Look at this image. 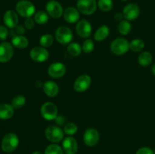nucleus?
<instances>
[{
    "label": "nucleus",
    "instance_id": "obj_1",
    "mask_svg": "<svg viewBox=\"0 0 155 154\" xmlns=\"http://www.w3.org/2000/svg\"><path fill=\"white\" fill-rule=\"evenodd\" d=\"M19 144V138L14 133H8L5 134L2 140L1 147L5 152L10 153L14 152Z\"/></svg>",
    "mask_w": 155,
    "mask_h": 154
},
{
    "label": "nucleus",
    "instance_id": "obj_2",
    "mask_svg": "<svg viewBox=\"0 0 155 154\" xmlns=\"http://www.w3.org/2000/svg\"><path fill=\"white\" fill-rule=\"evenodd\" d=\"M16 11L23 18H31L35 14L36 8L31 2L28 0H21L16 4Z\"/></svg>",
    "mask_w": 155,
    "mask_h": 154
},
{
    "label": "nucleus",
    "instance_id": "obj_3",
    "mask_svg": "<svg viewBox=\"0 0 155 154\" xmlns=\"http://www.w3.org/2000/svg\"><path fill=\"white\" fill-rule=\"evenodd\" d=\"M130 49V42L124 38H117L110 44V50L116 55H123Z\"/></svg>",
    "mask_w": 155,
    "mask_h": 154
},
{
    "label": "nucleus",
    "instance_id": "obj_4",
    "mask_svg": "<svg viewBox=\"0 0 155 154\" xmlns=\"http://www.w3.org/2000/svg\"><path fill=\"white\" fill-rule=\"evenodd\" d=\"M45 137L52 143H59L64 138V132L60 127L55 125H50L47 127L45 131Z\"/></svg>",
    "mask_w": 155,
    "mask_h": 154
},
{
    "label": "nucleus",
    "instance_id": "obj_5",
    "mask_svg": "<svg viewBox=\"0 0 155 154\" xmlns=\"http://www.w3.org/2000/svg\"><path fill=\"white\" fill-rule=\"evenodd\" d=\"M54 36H55L56 40L62 45H67V44L70 43L74 37L73 32L71 31V29L65 26L59 27L56 30Z\"/></svg>",
    "mask_w": 155,
    "mask_h": 154
},
{
    "label": "nucleus",
    "instance_id": "obj_6",
    "mask_svg": "<svg viewBox=\"0 0 155 154\" xmlns=\"http://www.w3.org/2000/svg\"><path fill=\"white\" fill-rule=\"evenodd\" d=\"M97 4L95 0H78L77 7L80 13L85 15L92 14L97 9Z\"/></svg>",
    "mask_w": 155,
    "mask_h": 154
},
{
    "label": "nucleus",
    "instance_id": "obj_7",
    "mask_svg": "<svg viewBox=\"0 0 155 154\" xmlns=\"http://www.w3.org/2000/svg\"><path fill=\"white\" fill-rule=\"evenodd\" d=\"M41 116L45 120H54L58 116L57 106L51 102H47L42 104L40 109Z\"/></svg>",
    "mask_w": 155,
    "mask_h": 154
},
{
    "label": "nucleus",
    "instance_id": "obj_8",
    "mask_svg": "<svg viewBox=\"0 0 155 154\" xmlns=\"http://www.w3.org/2000/svg\"><path fill=\"white\" fill-rule=\"evenodd\" d=\"M45 10L48 14L53 18H59L63 15V7L58 2L50 0L45 5Z\"/></svg>",
    "mask_w": 155,
    "mask_h": 154
},
{
    "label": "nucleus",
    "instance_id": "obj_9",
    "mask_svg": "<svg viewBox=\"0 0 155 154\" xmlns=\"http://www.w3.org/2000/svg\"><path fill=\"white\" fill-rule=\"evenodd\" d=\"M100 135L98 131L95 128H88L83 134V141L88 146H95L99 141Z\"/></svg>",
    "mask_w": 155,
    "mask_h": 154
},
{
    "label": "nucleus",
    "instance_id": "obj_10",
    "mask_svg": "<svg viewBox=\"0 0 155 154\" xmlns=\"http://www.w3.org/2000/svg\"><path fill=\"white\" fill-rule=\"evenodd\" d=\"M30 56L33 60L39 63L46 61L49 57V52L43 47H35L30 51Z\"/></svg>",
    "mask_w": 155,
    "mask_h": 154
},
{
    "label": "nucleus",
    "instance_id": "obj_11",
    "mask_svg": "<svg viewBox=\"0 0 155 154\" xmlns=\"http://www.w3.org/2000/svg\"><path fill=\"white\" fill-rule=\"evenodd\" d=\"M66 66L63 63L61 62H55L53 63L48 66V73L51 78L59 79L63 77L66 73Z\"/></svg>",
    "mask_w": 155,
    "mask_h": 154
},
{
    "label": "nucleus",
    "instance_id": "obj_12",
    "mask_svg": "<svg viewBox=\"0 0 155 154\" xmlns=\"http://www.w3.org/2000/svg\"><path fill=\"white\" fill-rule=\"evenodd\" d=\"M14 55L13 45L7 42L0 44V62L6 63L12 58Z\"/></svg>",
    "mask_w": 155,
    "mask_h": 154
},
{
    "label": "nucleus",
    "instance_id": "obj_13",
    "mask_svg": "<svg viewBox=\"0 0 155 154\" xmlns=\"http://www.w3.org/2000/svg\"><path fill=\"white\" fill-rule=\"evenodd\" d=\"M91 82H92V79L89 75L83 74V75H80L76 79L74 84V90L77 92L86 91L90 87Z\"/></svg>",
    "mask_w": 155,
    "mask_h": 154
},
{
    "label": "nucleus",
    "instance_id": "obj_14",
    "mask_svg": "<svg viewBox=\"0 0 155 154\" xmlns=\"http://www.w3.org/2000/svg\"><path fill=\"white\" fill-rule=\"evenodd\" d=\"M140 14L139 7L135 3H130L124 7L123 15L127 21H135L137 19Z\"/></svg>",
    "mask_w": 155,
    "mask_h": 154
},
{
    "label": "nucleus",
    "instance_id": "obj_15",
    "mask_svg": "<svg viewBox=\"0 0 155 154\" xmlns=\"http://www.w3.org/2000/svg\"><path fill=\"white\" fill-rule=\"evenodd\" d=\"M92 27L90 23L86 20H81L76 26L77 33L82 38H88L92 34Z\"/></svg>",
    "mask_w": 155,
    "mask_h": 154
},
{
    "label": "nucleus",
    "instance_id": "obj_16",
    "mask_svg": "<svg viewBox=\"0 0 155 154\" xmlns=\"http://www.w3.org/2000/svg\"><path fill=\"white\" fill-rule=\"evenodd\" d=\"M62 149L66 154H77L78 151V143L74 137H67L62 143Z\"/></svg>",
    "mask_w": 155,
    "mask_h": 154
},
{
    "label": "nucleus",
    "instance_id": "obj_17",
    "mask_svg": "<svg viewBox=\"0 0 155 154\" xmlns=\"http://www.w3.org/2000/svg\"><path fill=\"white\" fill-rule=\"evenodd\" d=\"M3 21H4L5 24L8 27L11 29L15 28L16 26H18V16L17 12H15L13 10H8L4 14L3 17Z\"/></svg>",
    "mask_w": 155,
    "mask_h": 154
},
{
    "label": "nucleus",
    "instance_id": "obj_18",
    "mask_svg": "<svg viewBox=\"0 0 155 154\" xmlns=\"http://www.w3.org/2000/svg\"><path fill=\"white\" fill-rule=\"evenodd\" d=\"M64 19L69 24H74L80 19V11L74 7H68L64 11Z\"/></svg>",
    "mask_w": 155,
    "mask_h": 154
},
{
    "label": "nucleus",
    "instance_id": "obj_19",
    "mask_svg": "<svg viewBox=\"0 0 155 154\" xmlns=\"http://www.w3.org/2000/svg\"><path fill=\"white\" fill-rule=\"evenodd\" d=\"M43 91L45 95L50 98L57 96L59 92V87L56 82L53 81H46L42 85Z\"/></svg>",
    "mask_w": 155,
    "mask_h": 154
},
{
    "label": "nucleus",
    "instance_id": "obj_20",
    "mask_svg": "<svg viewBox=\"0 0 155 154\" xmlns=\"http://www.w3.org/2000/svg\"><path fill=\"white\" fill-rule=\"evenodd\" d=\"M14 115V107L8 104H0V119L5 120L12 118Z\"/></svg>",
    "mask_w": 155,
    "mask_h": 154
},
{
    "label": "nucleus",
    "instance_id": "obj_21",
    "mask_svg": "<svg viewBox=\"0 0 155 154\" xmlns=\"http://www.w3.org/2000/svg\"><path fill=\"white\" fill-rule=\"evenodd\" d=\"M12 45L15 48L24 49L26 48L29 45V41L27 37L24 36H15L12 38Z\"/></svg>",
    "mask_w": 155,
    "mask_h": 154
},
{
    "label": "nucleus",
    "instance_id": "obj_22",
    "mask_svg": "<svg viewBox=\"0 0 155 154\" xmlns=\"http://www.w3.org/2000/svg\"><path fill=\"white\" fill-rule=\"evenodd\" d=\"M109 33H110L109 27L106 25H102L95 33L94 39L98 41V42H101V41L105 39L109 36Z\"/></svg>",
    "mask_w": 155,
    "mask_h": 154
},
{
    "label": "nucleus",
    "instance_id": "obj_23",
    "mask_svg": "<svg viewBox=\"0 0 155 154\" xmlns=\"http://www.w3.org/2000/svg\"><path fill=\"white\" fill-rule=\"evenodd\" d=\"M152 60V54L149 51H144L139 54L138 61L142 66H148L151 64Z\"/></svg>",
    "mask_w": 155,
    "mask_h": 154
},
{
    "label": "nucleus",
    "instance_id": "obj_24",
    "mask_svg": "<svg viewBox=\"0 0 155 154\" xmlns=\"http://www.w3.org/2000/svg\"><path fill=\"white\" fill-rule=\"evenodd\" d=\"M34 21L39 25H44L48 21V14L43 11H39L34 14Z\"/></svg>",
    "mask_w": 155,
    "mask_h": 154
},
{
    "label": "nucleus",
    "instance_id": "obj_25",
    "mask_svg": "<svg viewBox=\"0 0 155 154\" xmlns=\"http://www.w3.org/2000/svg\"><path fill=\"white\" fill-rule=\"evenodd\" d=\"M145 48V42L141 39H135L130 42V49L135 52H139Z\"/></svg>",
    "mask_w": 155,
    "mask_h": 154
},
{
    "label": "nucleus",
    "instance_id": "obj_26",
    "mask_svg": "<svg viewBox=\"0 0 155 154\" xmlns=\"http://www.w3.org/2000/svg\"><path fill=\"white\" fill-rule=\"evenodd\" d=\"M82 50H83L82 47L77 42H72L68 46V52L69 53L70 55L74 57H77L80 55L82 52Z\"/></svg>",
    "mask_w": 155,
    "mask_h": 154
},
{
    "label": "nucleus",
    "instance_id": "obj_27",
    "mask_svg": "<svg viewBox=\"0 0 155 154\" xmlns=\"http://www.w3.org/2000/svg\"><path fill=\"white\" fill-rule=\"evenodd\" d=\"M117 29L120 33H121L122 35H127L131 31V24L127 20L126 21H120L119 24H118Z\"/></svg>",
    "mask_w": 155,
    "mask_h": 154
},
{
    "label": "nucleus",
    "instance_id": "obj_28",
    "mask_svg": "<svg viewBox=\"0 0 155 154\" xmlns=\"http://www.w3.org/2000/svg\"><path fill=\"white\" fill-rule=\"evenodd\" d=\"M54 42V37L51 34H44L39 39V44L43 48H48L51 46Z\"/></svg>",
    "mask_w": 155,
    "mask_h": 154
},
{
    "label": "nucleus",
    "instance_id": "obj_29",
    "mask_svg": "<svg viewBox=\"0 0 155 154\" xmlns=\"http://www.w3.org/2000/svg\"><path fill=\"white\" fill-rule=\"evenodd\" d=\"M62 147H61L59 145L55 144V143H51L48 145L45 149V154H64Z\"/></svg>",
    "mask_w": 155,
    "mask_h": 154
},
{
    "label": "nucleus",
    "instance_id": "obj_30",
    "mask_svg": "<svg viewBox=\"0 0 155 154\" xmlns=\"http://www.w3.org/2000/svg\"><path fill=\"white\" fill-rule=\"evenodd\" d=\"M98 6L102 11H110L113 8L114 3L112 0H98Z\"/></svg>",
    "mask_w": 155,
    "mask_h": 154
},
{
    "label": "nucleus",
    "instance_id": "obj_31",
    "mask_svg": "<svg viewBox=\"0 0 155 154\" xmlns=\"http://www.w3.org/2000/svg\"><path fill=\"white\" fill-rule=\"evenodd\" d=\"M26 103L25 97L23 95H18L15 97L12 101V106L14 107V109H20L24 106Z\"/></svg>",
    "mask_w": 155,
    "mask_h": 154
},
{
    "label": "nucleus",
    "instance_id": "obj_32",
    "mask_svg": "<svg viewBox=\"0 0 155 154\" xmlns=\"http://www.w3.org/2000/svg\"><path fill=\"white\" fill-rule=\"evenodd\" d=\"M77 130H78V127L74 122H68L66 125H64V132L69 136L75 134L77 132Z\"/></svg>",
    "mask_w": 155,
    "mask_h": 154
},
{
    "label": "nucleus",
    "instance_id": "obj_33",
    "mask_svg": "<svg viewBox=\"0 0 155 154\" xmlns=\"http://www.w3.org/2000/svg\"><path fill=\"white\" fill-rule=\"evenodd\" d=\"M94 42L91 39H88L83 42L82 45V49L86 54H90L94 50Z\"/></svg>",
    "mask_w": 155,
    "mask_h": 154
},
{
    "label": "nucleus",
    "instance_id": "obj_34",
    "mask_svg": "<svg viewBox=\"0 0 155 154\" xmlns=\"http://www.w3.org/2000/svg\"><path fill=\"white\" fill-rule=\"evenodd\" d=\"M11 33L12 34V36H23V35L25 33V29H24V27L21 25H18L15 27V28L12 29V31H11Z\"/></svg>",
    "mask_w": 155,
    "mask_h": 154
},
{
    "label": "nucleus",
    "instance_id": "obj_35",
    "mask_svg": "<svg viewBox=\"0 0 155 154\" xmlns=\"http://www.w3.org/2000/svg\"><path fill=\"white\" fill-rule=\"evenodd\" d=\"M8 34L9 32L8 29L4 26H0V39L5 40L8 36Z\"/></svg>",
    "mask_w": 155,
    "mask_h": 154
},
{
    "label": "nucleus",
    "instance_id": "obj_36",
    "mask_svg": "<svg viewBox=\"0 0 155 154\" xmlns=\"http://www.w3.org/2000/svg\"><path fill=\"white\" fill-rule=\"evenodd\" d=\"M35 25V21L34 19H32L31 18H26L25 21H24V26L25 28L27 30H32L34 27Z\"/></svg>",
    "mask_w": 155,
    "mask_h": 154
},
{
    "label": "nucleus",
    "instance_id": "obj_37",
    "mask_svg": "<svg viewBox=\"0 0 155 154\" xmlns=\"http://www.w3.org/2000/svg\"><path fill=\"white\" fill-rule=\"evenodd\" d=\"M136 154H154V152L151 148L147 147V146H143V147L139 148Z\"/></svg>",
    "mask_w": 155,
    "mask_h": 154
},
{
    "label": "nucleus",
    "instance_id": "obj_38",
    "mask_svg": "<svg viewBox=\"0 0 155 154\" xmlns=\"http://www.w3.org/2000/svg\"><path fill=\"white\" fill-rule=\"evenodd\" d=\"M54 120H55V123L57 124L58 125H59V126H61V125H64L66 119H65L63 116H58Z\"/></svg>",
    "mask_w": 155,
    "mask_h": 154
},
{
    "label": "nucleus",
    "instance_id": "obj_39",
    "mask_svg": "<svg viewBox=\"0 0 155 154\" xmlns=\"http://www.w3.org/2000/svg\"><path fill=\"white\" fill-rule=\"evenodd\" d=\"M123 18H124V15L121 13H117L116 14L114 15V19L117 21H122Z\"/></svg>",
    "mask_w": 155,
    "mask_h": 154
},
{
    "label": "nucleus",
    "instance_id": "obj_40",
    "mask_svg": "<svg viewBox=\"0 0 155 154\" xmlns=\"http://www.w3.org/2000/svg\"><path fill=\"white\" fill-rule=\"evenodd\" d=\"M151 72H152V73L155 75V63L153 65L152 67H151Z\"/></svg>",
    "mask_w": 155,
    "mask_h": 154
},
{
    "label": "nucleus",
    "instance_id": "obj_41",
    "mask_svg": "<svg viewBox=\"0 0 155 154\" xmlns=\"http://www.w3.org/2000/svg\"><path fill=\"white\" fill-rule=\"evenodd\" d=\"M31 154H42V153L41 152H39V151H34V152H32Z\"/></svg>",
    "mask_w": 155,
    "mask_h": 154
},
{
    "label": "nucleus",
    "instance_id": "obj_42",
    "mask_svg": "<svg viewBox=\"0 0 155 154\" xmlns=\"http://www.w3.org/2000/svg\"><path fill=\"white\" fill-rule=\"evenodd\" d=\"M122 1H127V0H122Z\"/></svg>",
    "mask_w": 155,
    "mask_h": 154
},
{
    "label": "nucleus",
    "instance_id": "obj_43",
    "mask_svg": "<svg viewBox=\"0 0 155 154\" xmlns=\"http://www.w3.org/2000/svg\"><path fill=\"white\" fill-rule=\"evenodd\" d=\"M154 154H155V149H154Z\"/></svg>",
    "mask_w": 155,
    "mask_h": 154
}]
</instances>
